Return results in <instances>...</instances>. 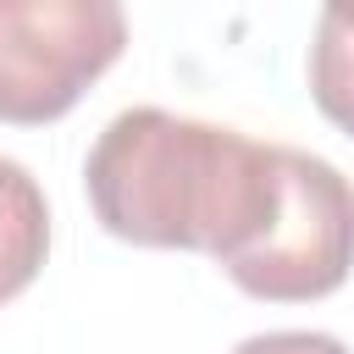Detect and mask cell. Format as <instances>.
<instances>
[{
	"label": "cell",
	"instance_id": "6da1fadb",
	"mask_svg": "<svg viewBox=\"0 0 354 354\" xmlns=\"http://www.w3.org/2000/svg\"><path fill=\"white\" fill-rule=\"evenodd\" d=\"M83 188L111 238L210 254L227 271L282 210V144L160 105H133L94 138Z\"/></svg>",
	"mask_w": 354,
	"mask_h": 354
},
{
	"label": "cell",
	"instance_id": "7a4b0ae2",
	"mask_svg": "<svg viewBox=\"0 0 354 354\" xmlns=\"http://www.w3.org/2000/svg\"><path fill=\"white\" fill-rule=\"evenodd\" d=\"M122 50V0H0V122H61Z\"/></svg>",
	"mask_w": 354,
	"mask_h": 354
},
{
	"label": "cell",
	"instance_id": "3957f363",
	"mask_svg": "<svg viewBox=\"0 0 354 354\" xmlns=\"http://www.w3.org/2000/svg\"><path fill=\"white\" fill-rule=\"evenodd\" d=\"M354 271V183L310 155L282 144V210L271 232L227 266V277L266 304H310L348 282Z\"/></svg>",
	"mask_w": 354,
	"mask_h": 354
},
{
	"label": "cell",
	"instance_id": "277c9868",
	"mask_svg": "<svg viewBox=\"0 0 354 354\" xmlns=\"http://www.w3.org/2000/svg\"><path fill=\"white\" fill-rule=\"evenodd\" d=\"M50 254V205L28 166L0 155V304H11Z\"/></svg>",
	"mask_w": 354,
	"mask_h": 354
},
{
	"label": "cell",
	"instance_id": "5b68a950",
	"mask_svg": "<svg viewBox=\"0 0 354 354\" xmlns=\"http://www.w3.org/2000/svg\"><path fill=\"white\" fill-rule=\"evenodd\" d=\"M310 94H315L321 116L354 138V28H343V22H332V17H315V39H310Z\"/></svg>",
	"mask_w": 354,
	"mask_h": 354
},
{
	"label": "cell",
	"instance_id": "8992f818",
	"mask_svg": "<svg viewBox=\"0 0 354 354\" xmlns=\"http://www.w3.org/2000/svg\"><path fill=\"white\" fill-rule=\"evenodd\" d=\"M227 354H348V348L332 332H260V337H243Z\"/></svg>",
	"mask_w": 354,
	"mask_h": 354
},
{
	"label": "cell",
	"instance_id": "52a82bcc",
	"mask_svg": "<svg viewBox=\"0 0 354 354\" xmlns=\"http://www.w3.org/2000/svg\"><path fill=\"white\" fill-rule=\"evenodd\" d=\"M321 17H332V22L354 28V0H321Z\"/></svg>",
	"mask_w": 354,
	"mask_h": 354
}]
</instances>
